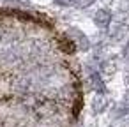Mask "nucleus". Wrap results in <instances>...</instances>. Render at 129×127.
Listing matches in <instances>:
<instances>
[{
    "mask_svg": "<svg viewBox=\"0 0 129 127\" xmlns=\"http://www.w3.org/2000/svg\"><path fill=\"white\" fill-rule=\"evenodd\" d=\"M69 35H71V39H73V43H74L76 48H80V50H83V51H87V50L90 48V41L87 39V35H85L81 30L71 28V30H69Z\"/></svg>",
    "mask_w": 129,
    "mask_h": 127,
    "instance_id": "1",
    "label": "nucleus"
},
{
    "mask_svg": "<svg viewBox=\"0 0 129 127\" xmlns=\"http://www.w3.org/2000/svg\"><path fill=\"white\" fill-rule=\"evenodd\" d=\"M94 23H95L99 28H106V27L111 23V11H108V9H99V11L94 14Z\"/></svg>",
    "mask_w": 129,
    "mask_h": 127,
    "instance_id": "2",
    "label": "nucleus"
},
{
    "mask_svg": "<svg viewBox=\"0 0 129 127\" xmlns=\"http://www.w3.org/2000/svg\"><path fill=\"white\" fill-rule=\"evenodd\" d=\"M90 83H92V88L95 90V92H99V94H104L106 92V87H104V83H103V79H101V76H99V72H90Z\"/></svg>",
    "mask_w": 129,
    "mask_h": 127,
    "instance_id": "3",
    "label": "nucleus"
},
{
    "mask_svg": "<svg viewBox=\"0 0 129 127\" xmlns=\"http://www.w3.org/2000/svg\"><path fill=\"white\" fill-rule=\"evenodd\" d=\"M124 32H127V28H125L124 25H122V27H117V28L113 30V39H115V41H122V39L125 37Z\"/></svg>",
    "mask_w": 129,
    "mask_h": 127,
    "instance_id": "4",
    "label": "nucleus"
},
{
    "mask_svg": "<svg viewBox=\"0 0 129 127\" xmlns=\"http://www.w3.org/2000/svg\"><path fill=\"white\" fill-rule=\"evenodd\" d=\"M106 102H104V99L103 97H97L95 101H94V113H101V111H104V106Z\"/></svg>",
    "mask_w": 129,
    "mask_h": 127,
    "instance_id": "5",
    "label": "nucleus"
},
{
    "mask_svg": "<svg viewBox=\"0 0 129 127\" xmlns=\"http://www.w3.org/2000/svg\"><path fill=\"white\" fill-rule=\"evenodd\" d=\"M127 113H129V101L124 102L122 106H118V109H117V116H124V115H127Z\"/></svg>",
    "mask_w": 129,
    "mask_h": 127,
    "instance_id": "6",
    "label": "nucleus"
},
{
    "mask_svg": "<svg viewBox=\"0 0 129 127\" xmlns=\"http://www.w3.org/2000/svg\"><path fill=\"white\" fill-rule=\"evenodd\" d=\"M78 0H55L57 6H64V7H69V6H76Z\"/></svg>",
    "mask_w": 129,
    "mask_h": 127,
    "instance_id": "7",
    "label": "nucleus"
},
{
    "mask_svg": "<svg viewBox=\"0 0 129 127\" xmlns=\"http://www.w3.org/2000/svg\"><path fill=\"white\" fill-rule=\"evenodd\" d=\"M92 4H94V0H78L76 2V6H80V7H88Z\"/></svg>",
    "mask_w": 129,
    "mask_h": 127,
    "instance_id": "8",
    "label": "nucleus"
},
{
    "mask_svg": "<svg viewBox=\"0 0 129 127\" xmlns=\"http://www.w3.org/2000/svg\"><path fill=\"white\" fill-rule=\"evenodd\" d=\"M125 85H127V88H129V76H125Z\"/></svg>",
    "mask_w": 129,
    "mask_h": 127,
    "instance_id": "9",
    "label": "nucleus"
}]
</instances>
